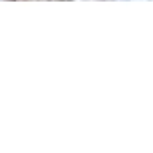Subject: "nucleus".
<instances>
[{
	"label": "nucleus",
	"instance_id": "f257e3e1",
	"mask_svg": "<svg viewBox=\"0 0 153 153\" xmlns=\"http://www.w3.org/2000/svg\"><path fill=\"white\" fill-rule=\"evenodd\" d=\"M48 2H72V0H48Z\"/></svg>",
	"mask_w": 153,
	"mask_h": 153
}]
</instances>
